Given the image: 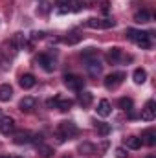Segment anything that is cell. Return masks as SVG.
<instances>
[{"label": "cell", "mask_w": 156, "mask_h": 158, "mask_svg": "<svg viewBox=\"0 0 156 158\" xmlns=\"http://www.w3.org/2000/svg\"><path fill=\"white\" fill-rule=\"evenodd\" d=\"M96 131H97V134H99V136H103V138H105V136H109V134H110L112 127H110L109 123H97V125H96Z\"/></svg>", "instance_id": "cell-23"}, {"label": "cell", "mask_w": 156, "mask_h": 158, "mask_svg": "<svg viewBox=\"0 0 156 158\" xmlns=\"http://www.w3.org/2000/svg\"><path fill=\"white\" fill-rule=\"evenodd\" d=\"M110 112H112V105L107 99H101L99 105H97V114L103 116V118H107V116H110Z\"/></svg>", "instance_id": "cell-14"}, {"label": "cell", "mask_w": 156, "mask_h": 158, "mask_svg": "<svg viewBox=\"0 0 156 158\" xmlns=\"http://www.w3.org/2000/svg\"><path fill=\"white\" fill-rule=\"evenodd\" d=\"M79 40H81V35L74 31V33H70V35L64 39V42H66V44H76V42H79Z\"/></svg>", "instance_id": "cell-27"}, {"label": "cell", "mask_w": 156, "mask_h": 158, "mask_svg": "<svg viewBox=\"0 0 156 158\" xmlns=\"http://www.w3.org/2000/svg\"><path fill=\"white\" fill-rule=\"evenodd\" d=\"M31 37H33V39H42V37H44V31H35Z\"/></svg>", "instance_id": "cell-34"}, {"label": "cell", "mask_w": 156, "mask_h": 158, "mask_svg": "<svg viewBox=\"0 0 156 158\" xmlns=\"http://www.w3.org/2000/svg\"><path fill=\"white\" fill-rule=\"evenodd\" d=\"M77 132H79V129L74 121H63L59 125V129H57V138H59V142H66V140L74 138Z\"/></svg>", "instance_id": "cell-2"}, {"label": "cell", "mask_w": 156, "mask_h": 158, "mask_svg": "<svg viewBox=\"0 0 156 158\" xmlns=\"http://www.w3.org/2000/svg\"><path fill=\"white\" fill-rule=\"evenodd\" d=\"M64 85H66L70 90H83V85H84V81L79 77V76L66 74V76H64Z\"/></svg>", "instance_id": "cell-6"}, {"label": "cell", "mask_w": 156, "mask_h": 158, "mask_svg": "<svg viewBox=\"0 0 156 158\" xmlns=\"http://www.w3.org/2000/svg\"><path fill=\"white\" fill-rule=\"evenodd\" d=\"M156 118V103L154 99H149L145 103V107L142 109V119L143 121H153Z\"/></svg>", "instance_id": "cell-5"}, {"label": "cell", "mask_w": 156, "mask_h": 158, "mask_svg": "<svg viewBox=\"0 0 156 158\" xmlns=\"http://www.w3.org/2000/svg\"><path fill=\"white\" fill-rule=\"evenodd\" d=\"M57 99H59V96H55V98L48 99V101H46V107H48V109H55V105H57Z\"/></svg>", "instance_id": "cell-29"}, {"label": "cell", "mask_w": 156, "mask_h": 158, "mask_svg": "<svg viewBox=\"0 0 156 158\" xmlns=\"http://www.w3.org/2000/svg\"><path fill=\"white\" fill-rule=\"evenodd\" d=\"M15 158H22V156H15Z\"/></svg>", "instance_id": "cell-38"}, {"label": "cell", "mask_w": 156, "mask_h": 158, "mask_svg": "<svg viewBox=\"0 0 156 158\" xmlns=\"http://www.w3.org/2000/svg\"><path fill=\"white\" fill-rule=\"evenodd\" d=\"M123 74H109L107 77H105V86L109 88V90H116L117 86L121 85V81H123Z\"/></svg>", "instance_id": "cell-8"}, {"label": "cell", "mask_w": 156, "mask_h": 158, "mask_svg": "<svg viewBox=\"0 0 156 158\" xmlns=\"http://www.w3.org/2000/svg\"><path fill=\"white\" fill-rule=\"evenodd\" d=\"M117 105H119V109H123V110H132V107H134V101L130 99V98H121L119 101H117Z\"/></svg>", "instance_id": "cell-24"}, {"label": "cell", "mask_w": 156, "mask_h": 158, "mask_svg": "<svg viewBox=\"0 0 156 158\" xmlns=\"http://www.w3.org/2000/svg\"><path fill=\"white\" fill-rule=\"evenodd\" d=\"M0 132H2L4 136L13 134V132H15V119L9 118V116H4V118L0 119Z\"/></svg>", "instance_id": "cell-7"}, {"label": "cell", "mask_w": 156, "mask_h": 158, "mask_svg": "<svg viewBox=\"0 0 156 158\" xmlns=\"http://www.w3.org/2000/svg\"><path fill=\"white\" fill-rule=\"evenodd\" d=\"M74 107V101L72 99H57V105H55V109H59L61 112H66V110H70Z\"/></svg>", "instance_id": "cell-21"}, {"label": "cell", "mask_w": 156, "mask_h": 158, "mask_svg": "<svg viewBox=\"0 0 156 158\" xmlns=\"http://www.w3.org/2000/svg\"><path fill=\"white\" fill-rule=\"evenodd\" d=\"M125 35H127L129 40L136 42L143 50H149L151 48V37H153V33H149V31H140V30H134V28H127Z\"/></svg>", "instance_id": "cell-1"}, {"label": "cell", "mask_w": 156, "mask_h": 158, "mask_svg": "<svg viewBox=\"0 0 156 158\" xmlns=\"http://www.w3.org/2000/svg\"><path fill=\"white\" fill-rule=\"evenodd\" d=\"M125 147L132 149V151H138L142 147V138H138V136H127L125 138Z\"/></svg>", "instance_id": "cell-15"}, {"label": "cell", "mask_w": 156, "mask_h": 158, "mask_svg": "<svg viewBox=\"0 0 156 158\" xmlns=\"http://www.w3.org/2000/svg\"><path fill=\"white\" fill-rule=\"evenodd\" d=\"M37 64H40L42 66V70L44 72H53L55 70V59L51 57V55H48V53H40V55H37Z\"/></svg>", "instance_id": "cell-4"}, {"label": "cell", "mask_w": 156, "mask_h": 158, "mask_svg": "<svg viewBox=\"0 0 156 158\" xmlns=\"http://www.w3.org/2000/svg\"><path fill=\"white\" fill-rule=\"evenodd\" d=\"M77 151L81 153V155H94V153H96V145L90 143V142H83V143L77 147Z\"/></svg>", "instance_id": "cell-19"}, {"label": "cell", "mask_w": 156, "mask_h": 158, "mask_svg": "<svg viewBox=\"0 0 156 158\" xmlns=\"http://www.w3.org/2000/svg\"><path fill=\"white\" fill-rule=\"evenodd\" d=\"M86 26H88V28H94V30H97V28H101V19L90 17V19L86 20Z\"/></svg>", "instance_id": "cell-26"}, {"label": "cell", "mask_w": 156, "mask_h": 158, "mask_svg": "<svg viewBox=\"0 0 156 158\" xmlns=\"http://www.w3.org/2000/svg\"><path fill=\"white\" fill-rule=\"evenodd\" d=\"M116 158H127V151L123 147H117L116 149Z\"/></svg>", "instance_id": "cell-30"}, {"label": "cell", "mask_w": 156, "mask_h": 158, "mask_svg": "<svg viewBox=\"0 0 156 158\" xmlns=\"http://www.w3.org/2000/svg\"><path fill=\"white\" fill-rule=\"evenodd\" d=\"M132 79H134L136 85H143V83L147 81V72H145L143 68H136V70L132 72Z\"/></svg>", "instance_id": "cell-17"}, {"label": "cell", "mask_w": 156, "mask_h": 158, "mask_svg": "<svg viewBox=\"0 0 156 158\" xmlns=\"http://www.w3.org/2000/svg\"><path fill=\"white\" fill-rule=\"evenodd\" d=\"M92 99H94V96H92V92H81L79 94V105L83 107V109H86V107H90V103H92Z\"/></svg>", "instance_id": "cell-16"}, {"label": "cell", "mask_w": 156, "mask_h": 158, "mask_svg": "<svg viewBox=\"0 0 156 158\" xmlns=\"http://www.w3.org/2000/svg\"><path fill=\"white\" fill-rule=\"evenodd\" d=\"M121 50L117 48V46H114V48H110L109 52H107V61L110 63V64H117L119 63V59H121Z\"/></svg>", "instance_id": "cell-13"}, {"label": "cell", "mask_w": 156, "mask_h": 158, "mask_svg": "<svg viewBox=\"0 0 156 158\" xmlns=\"http://www.w3.org/2000/svg\"><path fill=\"white\" fill-rule=\"evenodd\" d=\"M116 26V20L114 19H101V28L109 30V28H114Z\"/></svg>", "instance_id": "cell-28"}, {"label": "cell", "mask_w": 156, "mask_h": 158, "mask_svg": "<svg viewBox=\"0 0 156 158\" xmlns=\"http://www.w3.org/2000/svg\"><path fill=\"white\" fill-rule=\"evenodd\" d=\"M39 153H40V156L50 158V156H53V147L44 145V143H39Z\"/></svg>", "instance_id": "cell-25"}, {"label": "cell", "mask_w": 156, "mask_h": 158, "mask_svg": "<svg viewBox=\"0 0 156 158\" xmlns=\"http://www.w3.org/2000/svg\"><path fill=\"white\" fill-rule=\"evenodd\" d=\"M2 118H4V116H2V110H0V119H2Z\"/></svg>", "instance_id": "cell-37"}, {"label": "cell", "mask_w": 156, "mask_h": 158, "mask_svg": "<svg viewBox=\"0 0 156 158\" xmlns=\"http://www.w3.org/2000/svg\"><path fill=\"white\" fill-rule=\"evenodd\" d=\"M13 142H15L17 145L30 143V142H31V134H30L28 131H18V132H15V136H13Z\"/></svg>", "instance_id": "cell-11"}, {"label": "cell", "mask_w": 156, "mask_h": 158, "mask_svg": "<svg viewBox=\"0 0 156 158\" xmlns=\"http://www.w3.org/2000/svg\"><path fill=\"white\" fill-rule=\"evenodd\" d=\"M13 96L11 85H0V101H9Z\"/></svg>", "instance_id": "cell-18"}, {"label": "cell", "mask_w": 156, "mask_h": 158, "mask_svg": "<svg viewBox=\"0 0 156 158\" xmlns=\"http://www.w3.org/2000/svg\"><path fill=\"white\" fill-rule=\"evenodd\" d=\"M84 59V66H86V72L92 76V77H96V76H99L101 74V63H99V57H97V53L96 55H90V57H83Z\"/></svg>", "instance_id": "cell-3"}, {"label": "cell", "mask_w": 156, "mask_h": 158, "mask_svg": "<svg viewBox=\"0 0 156 158\" xmlns=\"http://www.w3.org/2000/svg\"><path fill=\"white\" fill-rule=\"evenodd\" d=\"M26 44H28V37H26L24 33H17V35L13 37V46H17L18 50H22Z\"/></svg>", "instance_id": "cell-22"}, {"label": "cell", "mask_w": 156, "mask_h": 158, "mask_svg": "<svg viewBox=\"0 0 156 158\" xmlns=\"http://www.w3.org/2000/svg\"><path fill=\"white\" fill-rule=\"evenodd\" d=\"M83 6H84L83 2H79V0H76V2H74V11H81V7H83Z\"/></svg>", "instance_id": "cell-32"}, {"label": "cell", "mask_w": 156, "mask_h": 158, "mask_svg": "<svg viewBox=\"0 0 156 158\" xmlns=\"http://www.w3.org/2000/svg\"><path fill=\"white\" fill-rule=\"evenodd\" d=\"M31 142H35L37 145H39V143H42V134H35V136L31 138Z\"/></svg>", "instance_id": "cell-31"}, {"label": "cell", "mask_w": 156, "mask_h": 158, "mask_svg": "<svg viewBox=\"0 0 156 158\" xmlns=\"http://www.w3.org/2000/svg\"><path fill=\"white\" fill-rule=\"evenodd\" d=\"M35 105H37V99H35V98H31V96H26V98H22V99H20L18 109H20L22 112H31V110L35 109Z\"/></svg>", "instance_id": "cell-9"}, {"label": "cell", "mask_w": 156, "mask_h": 158, "mask_svg": "<svg viewBox=\"0 0 156 158\" xmlns=\"http://www.w3.org/2000/svg\"><path fill=\"white\" fill-rule=\"evenodd\" d=\"M101 9H103V13H109V9H110V4H109V2H103V4H101Z\"/></svg>", "instance_id": "cell-33"}, {"label": "cell", "mask_w": 156, "mask_h": 158, "mask_svg": "<svg viewBox=\"0 0 156 158\" xmlns=\"http://www.w3.org/2000/svg\"><path fill=\"white\" fill-rule=\"evenodd\" d=\"M149 20H151V15H149L147 9H142V11H138V13L134 15V22H138V24H145V22H149Z\"/></svg>", "instance_id": "cell-20"}, {"label": "cell", "mask_w": 156, "mask_h": 158, "mask_svg": "<svg viewBox=\"0 0 156 158\" xmlns=\"http://www.w3.org/2000/svg\"><path fill=\"white\" fill-rule=\"evenodd\" d=\"M18 83H20V86H22L24 90H30V88H33V86H35L37 79H35L33 74H22L20 79H18Z\"/></svg>", "instance_id": "cell-10"}, {"label": "cell", "mask_w": 156, "mask_h": 158, "mask_svg": "<svg viewBox=\"0 0 156 158\" xmlns=\"http://www.w3.org/2000/svg\"><path fill=\"white\" fill-rule=\"evenodd\" d=\"M142 143H147L149 147H153L156 143V131L154 129H147V131H143V134H142Z\"/></svg>", "instance_id": "cell-12"}, {"label": "cell", "mask_w": 156, "mask_h": 158, "mask_svg": "<svg viewBox=\"0 0 156 158\" xmlns=\"http://www.w3.org/2000/svg\"><path fill=\"white\" fill-rule=\"evenodd\" d=\"M145 158H156V156H153V155H149V156H145Z\"/></svg>", "instance_id": "cell-36"}, {"label": "cell", "mask_w": 156, "mask_h": 158, "mask_svg": "<svg viewBox=\"0 0 156 158\" xmlns=\"http://www.w3.org/2000/svg\"><path fill=\"white\" fill-rule=\"evenodd\" d=\"M70 2H72V0H57V4H59V6H63V7H64V6H68Z\"/></svg>", "instance_id": "cell-35"}]
</instances>
